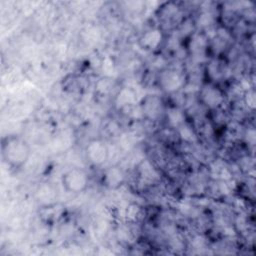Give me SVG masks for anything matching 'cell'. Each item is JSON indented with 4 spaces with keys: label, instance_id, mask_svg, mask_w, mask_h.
<instances>
[{
    "label": "cell",
    "instance_id": "cell-1",
    "mask_svg": "<svg viewBox=\"0 0 256 256\" xmlns=\"http://www.w3.org/2000/svg\"><path fill=\"white\" fill-rule=\"evenodd\" d=\"M2 157L10 166L21 167L30 157V147L28 143L20 137H7L2 142Z\"/></svg>",
    "mask_w": 256,
    "mask_h": 256
},
{
    "label": "cell",
    "instance_id": "cell-2",
    "mask_svg": "<svg viewBox=\"0 0 256 256\" xmlns=\"http://www.w3.org/2000/svg\"><path fill=\"white\" fill-rule=\"evenodd\" d=\"M62 184L66 191L73 194H79L85 191L88 187L89 177L84 170L73 168L63 175Z\"/></svg>",
    "mask_w": 256,
    "mask_h": 256
},
{
    "label": "cell",
    "instance_id": "cell-3",
    "mask_svg": "<svg viewBox=\"0 0 256 256\" xmlns=\"http://www.w3.org/2000/svg\"><path fill=\"white\" fill-rule=\"evenodd\" d=\"M109 151L105 143L99 140L92 141L86 148V156L94 165H102L106 162Z\"/></svg>",
    "mask_w": 256,
    "mask_h": 256
},
{
    "label": "cell",
    "instance_id": "cell-4",
    "mask_svg": "<svg viewBox=\"0 0 256 256\" xmlns=\"http://www.w3.org/2000/svg\"><path fill=\"white\" fill-rule=\"evenodd\" d=\"M183 82V77L176 71H167L161 77V85L168 92H174L180 89Z\"/></svg>",
    "mask_w": 256,
    "mask_h": 256
},
{
    "label": "cell",
    "instance_id": "cell-5",
    "mask_svg": "<svg viewBox=\"0 0 256 256\" xmlns=\"http://www.w3.org/2000/svg\"><path fill=\"white\" fill-rule=\"evenodd\" d=\"M204 104L209 108H217L224 100L222 92L215 87H206L201 94Z\"/></svg>",
    "mask_w": 256,
    "mask_h": 256
},
{
    "label": "cell",
    "instance_id": "cell-6",
    "mask_svg": "<svg viewBox=\"0 0 256 256\" xmlns=\"http://www.w3.org/2000/svg\"><path fill=\"white\" fill-rule=\"evenodd\" d=\"M163 39V34L159 29H153L146 32L140 38L141 46L146 50H154L159 46Z\"/></svg>",
    "mask_w": 256,
    "mask_h": 256
},
{
    "label": "cell",
    "instance_id": "cell-7",
    "mask_svg": "<svg viewBox=\"0 0 256 256\" xmlns=\"http://www.w3.org/2000/svg\"><path fill=\"white\" fill-rule=\"evenodd\" d=\"M125 180V175L123 171L118 167H112L106 171L104 176L105 184L112 189L120 187Z\"/></svg>",
    "mask_w": 256,
    "mask_h": 256
},
{
    "label": "cell",
    "instance_id": "cell-8",
    "mask_svg": "<svg viewBox=\"0 0 256 256\" xmlns=\"http://www.w3.org/2000/svg\"><path fill=\"white\" fill-rule=\"evenodd\" d=\"M168 118H169V121L172 125L174 126H177L179 124H181L184 120V117H183V114L181 113V111L177 110V109H172L170 110V112L168 113Z\"/></svg>",
    "mask_w": 256,
    "mask_h": 256
},
{
    "label": "cell",
    "instance_id": "cell-9",
    "mask_svg": "<svg viewBox=\"0 0 256 256\" xmlns=\"http://www.w3.org/2000/svg\"><path fill=\"white\" fill-rule=\"evenodd\" d=\"M160 102L157 101V99L152 98L150 101L146 103V113L150 114L151 116H155L158 113L159 107H160Z\"/></svg>",
    "mask_w": 256,
    "mask_h": 256
},
{
    "label": "cell",
    "instance_id": "cell-10",
    "mask_svg": "<svg viewBox=\"0 0 256 256\" xmlns=\"http://www.w3.org/2000/svg\"><path fill=\"white\" fill-rule=\"evenodd\" d=\"M247 104H248V106L254 108V106H255V94H254V92H248L247 93Z\"/></svg>",
    "mask_w": 256,
    "mask_h": 256
},
{
    "label": "cell",
    "instance_id": "cell-11",
    "mask_svg": "<svg viewBox=\"0 0 256 256\" xmlns=\"http://www.w3.org/2000/svg\"><path fill=\"white\" fill-rule=\"evenodd\" d=\"M193 136H194V135L192 134V132H191L189 129H187V128L182 131V137L185 138V139H188V137H189V140H192Z\"/></svg>",
    "mask_w": 256,
    "mask_h": 256
}]
</instances>
